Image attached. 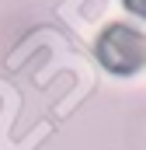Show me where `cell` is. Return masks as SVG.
Segmentation results:
<instances>
[{"label": "cell", "mask_w": 146, "mask_h": 150, "mask_svg": "<svg viewBox=\"0 0 146 150\" xmlns=\"http://www.w3.org/2000/svg\"><path fill=\"white\" fill-rule=\"evenodd\" d=\"M98 59L111 74H132L146 59V38L129 25H111L98 38Z\"/></svg>", "instance_id": "cell-1"}, {"label": "cell", "mask_w": 146, "mask_h": 150, "mask_svg": "<svg viewBox=\"0 0 146 150\" xmlns=\"http://www.w3.org/2000/svg\"><path fill=\"white\" fill-rule=\"evenodd\" d=\"M125 7H129L132 14H139V18H146V0H125Z\"/></svg>", "instance_id": "cell-2"}]
</instances>
